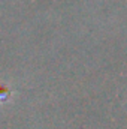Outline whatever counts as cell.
<instances>
[{"instance_id": "cell-1", "label": "cell", "mask_w": 127, "mask_h": 129, "mask_svg": "<svg viewBox=\"0 0 127 129\" xmlns=\"http://www.w3.org/2000/svg\"><path fill=\"white\" fill-rule=\"evenodd\" d=\"M14 96L12 89H9L8 86H2L0 84V104H8Z\"/></svg>"}]
</instances>
